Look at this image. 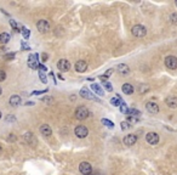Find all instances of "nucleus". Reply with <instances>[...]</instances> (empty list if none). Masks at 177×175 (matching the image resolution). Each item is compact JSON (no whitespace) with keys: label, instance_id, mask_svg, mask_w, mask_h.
Wrapping results in <instances>:
<instances>
[{"label":"nucleus","instance_id":"obj_1","mask_svg":"<svg viewBox=\"0 0 177 175\" xmlns=\"http://www.w3.org/2000/svg\"><path fill=\"white\" fill-rule=\"evenodd\" d=\"M131 33H132V35L136 37V38H142V37L146 35L147 29H146V27H143L142 24H136V26L132 27Z\"/></svg>","mask_w":177,"mask_h":175},{"label":"nucleus","instance_id":"obj_2","mask_svg":"<svg viewBox=\"0 0 177 175\" xmlns=\"http://www.w3.org/2000/svg\"><path fill=\"white\" fill-rule=\"evenodd\" d=\"M88 114H90V112H88V110L85 106H79L75 110V117H77L78 119H80V120L86 119L87 117H88Z\"/></svg>","mask_w":177,"mask_h":175},{"label":"nucleus","instance_id":"obj_3","mask_svg":"<svg viewBox=\"0 0 177 175\" xmlns=\"http://www.w3.org/2000/svg\"><path fill=\"white\" fill-rule=\"evenodd\" d=\"M79 170L83 175H90L92 173V166L88 162H81L79 164Z\"/></svg>","mask_w":177,"mask_h":175},{"label":"nucleus","instance_id":"obj_4","mask_svg":"<svg viewBox=\"0 0 177 175\" xmlns=\"http://www.w3.org/2000/svg\"><path fill=\"white\" fill-rule=\"evenodd\" d=\"M37 28L40 33H47L50 30V23L47 22L46 20H40L37 23Z\"/></svg>","mask_w":177,"mask_h":175},{"label":"nucleus","instance_id":"obj_5","mask_svg":"<svg viewBox=\"0 0 177 175\" xmlns=\"http://www.w3.org/2000/svg\"><path fill=\"white\" fill-rule=\"evenodd\" d=\"M38 54H32L28 57V66L32 69H38L39 67V62H38Z\"/></svg>","mask_w":177,"mask_h":175},{"label":"nucleus","instance_id":"obj_6","mask_svg":"<svg viewBox=\"0 0 177 175\" xmlns=\"http://www.w3.org/2000/svg\"><path fill=\"white\" fill-rule=\"evenodd\" d=\"M165 66L170 69L177 68V57L176 56H167L165 58Z\"/></svg>","mask_w":177,"mask_h":175},{"label":"nucleus","instance_id":"obj_7","mask_svg":"<svg viewBox=\"0 0 177 175\" xmlns=\"http://www.w3.org/2000/svg\"><path fill=\"white\" fill-rule=\"evenodd\" d=\"M74 132H75V135H77L79 139H84V137L87 136L88 130H87V128H86L85 125H78V127L75 128Z\"/></svg>","mask_w":177,"mask_h":175},{"label":"nucleus","instance_id":"obj_8","mask_svg":"<svg viewBox=\"0 0 177 175\" xmlns=\"http://www.w3.org/2000/svg\"><path fill=\"white\" fill-rule=\"evenodd\" d=\"M146 140H147V142L150 144V145H157L159 142V135L154 131H150L146 135Z\"/></svg>","mask_w":177,"mask_h":175},{"label":"nucleus","instance_id":"obj_9","mask_svg":"<svg viewBox=\"0 0 177 175\" xmlns=\"http://www.w3.org/2000/svg\"><path fill=\"white\" fill-rule=\"evenodd\" d=\"M57 68L61 72H68L69 68H70V63H69L68 60H64V58H62V60H60L57 62Z\"/></svg>","mask_w":177,"mask_h":175},{"label":"nucleus","instance_id":"obj_10","mask_svg":"<svg viewBox=\"0 0 177 175\" xmlns=\"http://www.w3.org/2000/svg\"><path fill=\"white\" fill-rule=\"evenodd\" d=\"M136 141H137V136H136L135 134H129L124 137V144L126 146H132L136 144Z\"/></svg>","mask_w":177,"mask_h":175},{"label":"nucleus","instance_id":"obj_11","mask_svg":"<svg viewBox=\"0 0 177 175\" xmlns=\"http://www.w3.org/2000/svg\"><path fill=\"white\" fill-rule=\"evenodd\" d=\"M80 96L84 97V98H87V100H95V101H100V100L96 98L87 89H81V90H80Z\"/></svg>","mask_w":177,"mask_h":175},{"label":"nucleus","instance_id":"obj_12","mask_svg":"<svg viewBox=\"0 0 177 175\" xmlns=\"http://www.w3.org/2000/svg\"><path fill=\"white\" fill-rule=\"evenodd\" d=\"M86 68H87V63L83 60H80L75 63V71L79 72V73H84L86 71Z\"/></svg>","mask_w":177,"mask_h":175},{"label":"nucleus","instance_id":"obj_13","mask_svg":"<svg viewBox=\"0 0 177 175\" xmlns=\"http://www.w3.org/2000/svg\"><path fill=\"white\" fill-rule=\"evenodd\" d=\"M40 132H41L44 136H51L52 129H51L50 125H47V124H43V125L40 127Z\"/></svg>","mask_w":177,"mask_h":175},{"label":"nucleus","instance_id":"obj_14","mask_svg":"<svg viewBox=\"0 0 177 175\" xmlns=\"http://www.w3.org/2000/svg\"><path fill=\"white\" fill-rule=\"evenodd\" d=\"M146 107H147V111L150 113H158L159 112V106L155 102H148L146 105Z\"/></svg>","mask_w":177,"mask_h":175},{"label":"nucleus","instance_id":"obj_15","mask_svg":"<svg viewBox=\"0 0 177 175\" xmlns=\"http://www.w3.org/2000/svg\"><path fill=\"white\" fill-rule=\"evenodd\" d=\"M21 102H22V100H21V97H20L18 95H12V96L10 97V105H11L12 107L20 106Z\"/></svg>","mask_w":177,"mask_h":175},{"label":"nucleus","instance_id":"obj_16","mask_svg":"<svg viewBox=\"0 0 177 175\" xmlns=\"http://www.w3.org/2000/svg\"><path fill=\"white\" fill-rule=\"evenodd\" d=\"M165 102H166V105L170 108H177V97H175V96L167 97L165 100Z\"/></svg>","mask_w":177,"mask_h":175},{"label":"nucleus","instance_id":"obj_17","mask_svg":"<svg viewBox=\"0 0 177 175\" xmlns=\"http://www.w3.org/2000/svg\"><path fill=\"white\" fill-rule=\"evenodd\" d=\"M117 71L120 73V74H127L130 72V68H129L127 64H124V63H120L117 66Z\"/></svg>","mask_w":177,"mask_h":175},{"label":"nucleus","instance_id":"obj_18","mask_svg":"<svg viewBox=\"0 0 177 175\" xmlns=\"http://www.w3.org/2000/svg\"><path fill=\"white\" fill-rule=\"evenodd\" d=\"M122 90H123L124 94H126V95H131V94L133 93V86H132L131 84H129V83H126V84L123 85Z\"/></svg>","mask_w":177,"mask_h":175},{"label":"nucleus","instance_id":"obj_19","mask_svg":"<svg viewBox=\"0 0 177 175\" xmlns=\"http://www.w3.org/2000/svg\"><path fill=\"white\" fill-rule=\"evenodd\" d=\"M91 90H93L95 93L97 94V95H100V96H103V95H104L103 89H102L98 84H92V85H91Z\"/></svg>","mask_w":177,"mask_h":175},{"label":"nucleus","instance_id":"obj_20","mask_svg":"<svg viewBox=\"0 0 177 175\" xmlns=\"http://www.w3.org/2000/svg\"><path fill=\"white\" fill-rule=\"evenodd\" d=\"M127 115H132V117H137V118H140L141 112H140L138 110H136V108H129Z\"/></svg>","mask_w":177,"mask_h":175},{"label":"nucleus","instance_id":"obj_21","mask_svg":"<svg viewBox=\"0 0 177 175\" xmlns=\"http://www.w3.org/2000/svg\"><path fill=\"white\" fill-rule=\"evenodd\" d=\"M9 40H10V34H7V33H1L0 34V43L1 44L9 43Z\"/></svg>","mask_w":177,"mask_h":175},{"label":"nucleus","instance_id":"obj_22","mask_svg":"<svg viewBox=\"0 0 177 175\" xmlns=\"http://www.w3.org/2000/svg\"><path fill=\"white\" fill-rule=\"evenodd\" d=\"M25 140L27 141L28 144H33V142H35L34 135L32 134V132H27V134H25Z\"/></svg>","mask_w":177,"mask_h":175},{"label":"nucleus","instance_id":"obj_23","mask_svg":"<svg viewBox=\"0 0 177 175\" xmlns=\"http://www.w3.org/2000/svg\"><path fill=\"white\" fill-rule=\"evenodd\" d=\"M138 91H140V94H146L147 91H149V85L147 84H141L138 86Z\"/></svg>","mask_w":177,"mask_h":175},{"label":"nucleus","instance_id":"obj_24","mask_svg":"<svg viewBox=\"0 0 177 175\" xmlns=\"http://www.w3.org/2000/svg\"><path fill=\"white\" fill-rule=\"evenodd\" d=\"M119 110H120V112L122 113H125V114H127V111H129V107H127V105L123 101L122 103H120V106H119Z\"/></svg>","mask_w":177,"mask_h":175},{"label":"nucleus","instance_id":"obj_25","mask_svg":"<svg viewBox=\"0 0 177 175\" xmlns=\"http://www.w3.org/2000/svg\"><path fill=\"white\" fill-rule=\"evenodd\" d=\"M102 124H104V125L108 127V128H110V129H113V128H114V123H113V122H110V120H108V119H106V118H103V119H102Z\"/></svg>","mask_w":177,"mask_h":175},{"label":"nucleus","instance_id":"obj_26","mask_svg":"<svg viewBox=\"0 0 177 175\" xmlns=\"http://www.w3.org/2000/svg\"><path fill=\"white\" fill-rule=\"evenodd\" d=\"M127 123L129 124H133V123H137L140 120V118H137V117H132V115H127Z\"/></svg>","mask_w":177,"mask_h":175},{"label":"nucleus","instance_id":"obj_27","mask_svg":"<svg viewBox=\"0 0 177 175\" xmlns=\"http://www.w3.org/2000/svg\"><path fill=\"white\" fill-rule=\"evenodd\" d=\"M22 34H23V38L25 39H28L29 38V35H30V30L29 29H27L26 27H22Z\"/></svg>","mask_w":177,"mask_h":175},{"label":"nucleus","instance_id":"obj_28","mask_svg":"<svg viewBox=\"0 0 177 175\" xmlns=\"http://www.w3.org/2000/svg\"><path fill=\"white\" fill-rule=\"evenodd\" d=\"M39 77H40V80H41L44 84H46V83H47V78H46V76L44 74V72H39Z\"/></svg>","mask_w":177,"mask_h":175},{"label":"nucleus","instance_id":"obj_29","mask_svg":"<svg viewBox=\"0 0 177 175\" xmlns=\"http://www.w3.org/2000/svg\"><path fill=\"white\" fill-rule=\"evenodd\" d=\"M10 24H11V27L16 30V32H20V29H18V24L17 23H16L13 20H10Z\"/></svg>","mask_w":177,"mask_h":175},{"label":"nucleus","instance_id":"obj_30","mask_svg":"<svg viewBox=\"0 0 177 175\" xmlns=\"http://www.w3.org/2000/svg\"><path fill=\"white\" fill-rule=\"evenodd\" d=\"M103 86L106 88V90H107V91H112V90H113V86H112V84H110V83H108V81L103 83Z\"/></svg>","mask_w":177,"mask_h":175},{"label":"nucleus","instance_id":"obj_31","mask_svg":"<svg viewBox=\"0 0 177 175\" xmlns=\"http://www.w3.org/2000/svg\"><path fill=\"white\" fill-rule=\"evenodd\" d=\"M120 127H122L123 130H127L129 128H130V124H129L127 122H122V124H120Z\"/></svg>","mask_w":177,"mask_h":175},{"label":"nucleus","instance_id":"obj_32","mask_svg":"<svg viewBox=\"0 0 177 175\" xmlns=\"http://www.w3.org/2000/svg\"><path fill=\"white\" fill-rule=\"evenodd\" d=\"M41 101H44V102H47V103H51L53 100H52V97H50V96H46V97H41L40 98Z\"/></svg>","mask_w":177,"mask_h":175},{"label":"nucleus","instance_id":"obj_33","mask_svg":"<svg viewBox=\"0 0 177 175\" xmlns=\"http://www.w3.org/2000/svg\"><path fill=\"white\" fill-rule=\"evenodd\" d=\"M170 20H171V22H172L173 24H177V13H172L171 17H170Z\"/></svg>","mask_w":177,"mask_h":175},{"label":"nucleus","instance_id":"obj_34","mask_svg":"<svg viewBox=\"0 0 177 175\" xmlns=\"http://www.w3.org/2000/svg\"><path fill=\"white\" fill-rule=\"evenodd\" d=\"M15 52H10V54H6L5 55V58H6V60H12V58L15 57Z\"/></svg>","mask_w":177,"mask_h":175},{"label":"nucleus","instance_id":"obj_35","mask_svg":"<svg viewBox=\"0 0 177 175\" xmlns=\"http://www.w3.org/2000/svg\"><path fill=\"white\" fill-rule=\"evenodd\" d=\"M6 79V73L4 71H0V81H4Z\"/></svg>","mask_w":177,"mask_h":175},{"label":"nucleus","instance_id":"obj_36","mask_svg":"<svg viewBox=\"0 0 177 175\" xmlns=\"http://www.w3.org/2000/svg\"><path fill=\"white\" fill-rule=\"evenodd\" d=\"M16 118H15V115L10 114V115H7V118H6V122H15Z\"/></svg>","mask_w":177,"mask_h":175},{"label":"nucleus","instance_id":"obj_37","mask_svg":"<svg viewBox=\"0 0 177 175\" xmlns=\"http://www.w3.org/2000/svg\"><path fill=\"white\" fill-rule=\"evenodd\" d=\"M21 45H22V49H23V50H30V46H29V45H27V44L25 43V41H22V44H21Z\"/></svg>","mask_w":177,"mask_h":175},{"label":"nucleus","instance_id":"obj_38","mask_svg":"<svg viewBox=\"0 0 177 175\" xmlns=\"http://www.w3.org/2000/svg\"><path fill=\"white\" fill-rule=\"evenodd\" d=\"M38 68L40 69V72H45V71H47V67H46V66H44V64H39Z\"/></svg>","mask_w":177,"mask_h":175},{"label":"nucleus","instance_id":"obj_39","mask_svg":"<svg viewBox=\"0 0 177 175\" xmlns=\"http://www.w3.org/2000/svg\"><path fill=\"white\" fill-rule=\"evenodd\" d=\"M113 72H114V69H112V68H110V69H108V71L106 72V74H104V76H106V77L108 78L109 76H112V74H113Z\"/></svg>","mask_w":177,"mask_h":175},{"label":"nucleus","instance_id":"obj_40","mask_svg":"<svg viewBox=\"0 0 177 175\" xmlns=\"http://www.w3.org/2000/svg\"><path fill=\"white\" fill-rule=\"evenodd\" d=\"M44 93H47V89H45L43 91H33V95H40V94H44Z\"/></svg>","mask_w":177,"mask_h":175},{"label":"nucleus","instance_id":"obj_41","mask_svg":"<svg viewBox=\"0 0 177 175\" xmlns=\"http://www.w3.org/2000/svg\"><path fill=\"white\" fill-rule=\"evenodd\" d=\"M41 60H43V62H45V61H47V60H49V58H47V54H43L41 55Z\"/></svg>","mask_w":177,"mask_h":175},{"label":"nucleus","instance_id":"obj_42","mask_svg":"<svg viewBox=\"0 0 177 175\" xmlns=\"http://www.w3.org/2000/svg\"><path fill=\"white\" fill-rule=\"evenodd\" d=\"M98 78H100V79H101V80H102L103 83H106V81H107V79H108V78H107L106 76H100Z\"/></svg>","mask_w":177,"mask_h":175},{"label":"nucleus","instance_id":"obj_43","mask_svg":"<svg viewBox=\"0 0 177 175\" xmlns=\"http://www.w3.org/2000/svg\"><path fill=\"white\" fill-rule=\"evenodd\" d=\"M7 140H9V141H16V136H15L13 134H11V135L9 136V139H7Z\"/></svg>","mask_w":177,"mask_h":175},{"label":"nucleus","instance_id":"obj_44","mask_svg":"<svg viewBox=\"0 0 177 175\" xmlns=\"http://www.w3.org/2000/svg\"><path fill=\"white\" fill-rule=\"evenodd\" d=\"M6 52V49L5 47H0V55H4Z\"/></svg>","mask_w":177,"mask_h":175},{"label":"nucleus","instance_id":"obj_45","mask_svg":"<svg viewBox=\"0 0 177 175\" xmlns=\"http://www.w3.org/2000/svg\"><path fill=\"white\" fill-rule=\"evenodd\" d=\"M34 105V102H32V101H27L26 102V106H33Z\"/></svg>","mask_w":177,"mask_h":175},{"label":"nucleus","instance_id":"obj_46","mask_svg":"<svg viewBox=\"0 0 177 175\" xmlns=\"http://www.w3.org/2000/svg\"><path fill=\"white\" fill-rule=\"evenodd\" d=\"M58 78H60V79H61V80H64V78H63V77H62V74H58Z\"/></svg>","mask_w":177,"mask_h":175},{"label":"nucleus","instance_id":"obj_47","mask_svg":"<svg viewBox=\"0 0 177 175\" xmlns=\"http://www.w3.org/2000/svg\"><path fill=\"white\" fill-rule=\"evenodd\" d=\"M1 93H3V90H1V88H0V95H1Z\"/></svg>","mask_w":177,"mask_h":175},{"label":"nucleus","instance_id":"obj_48","mask_svg":"<svg viewBox=\"0 0 177 175\" xmlns=\"http://www.w3.org/2000/svg\"><path fill=\"white\" fill-rule=\"evenodd\" d=\"M0 152H1V146H0Z\"/></svg>","mask_w":177,"mask_h":175},{"label":"nucleus","instance_id":"obj_49","mask_svg":"<svg viewBox=\"0 0 177 175\" xmlns=\"http://www.w3.org/2000/svg\"><path fill=\"white\" fill-rule=\"evenodd\" d=\"M0 118H1V112H0Z\"/></svg>","mask_w":177,"mask_h":175},{"label":"nucleus","instance_id":"obj_50","mask_svg":"<svg viewBox=\"0 0 177 175\" xmlns=\"http://www.w3.org/2000/svg\"><path fill=\"white\" fill-rule=\"evenodd\" d=\"M175 4H176V6H177V0H176V3H175Z\"/></svg>","mask_w":177,"mask_h":175}]
</instances>
